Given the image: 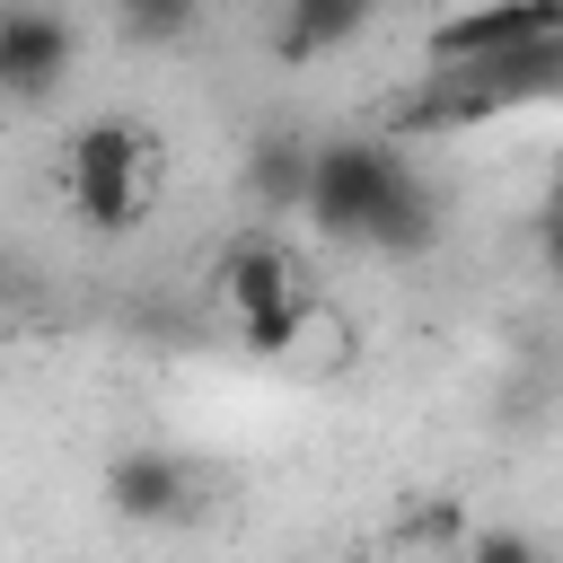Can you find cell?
Wrapping results in <instances>:
<instances>
[{"instance_id": "cell-1", "label": "cell", "mask_w": 563, "mask_h": 563, "mask_svg": "<svg viewBox=\"0 0 563 563\" xmlns=\"http://www.w3.org/2000/svg\"><path fill=\"white\" fill-rule=\"evenodd\" d=\"M413 185L405 150L387 141H317L308 150V194L299 211L317 220V238H343V246H369V229L387 220V202Z\"/></svg>"}, {"instance_id": "cell-2", "label": "cell", "mask_w": 563, "mask_h": 563, "mask_svg": "<svg viewBox=\"0 0 563 563\" xmlns=\"http://www.w3.org/2000/svg\"><path fill=\"white\" fill-rule=\"evenodd\" d=\"M62 185H70L79 229L123 238V229L141 220V123H123V114L79 123L70 150H62Z\"/></svg>"}, {"instance_id": "cell-3", "label": "cell", "mask_w": 563, "mask_h": 563, "mask_svg": "<svg viewBox=\"0 0 563 563\" xmlns=\"http://www.w3.org/2000/svg\"><path fill=\"white\" fill-rule=\"evenodd\" d=\"M563 35V0H484V9H457L422 35V53L440 70H466V62H493V53H519V44H554Z\"/></svg>"}, {"instance_id": "cell-4", "label": "cell", "mask_w": 563, "mask_h": 563, "mask_svg": "<svg viewBox=\"0 0 563 563\" xmlns=\"http://www.w3.org/2000/svg\"><path fill=\"white\" fill-rule=\"evenodd\" d=\"M70 53H79V35H70L62 9H44V0L0 9V97L44 106V97L70 79Z\"/></svg>"}, {"instance_id": "cell-5", "label": "cell", "mask_w": 563, "mask_h": 563, "mask_svg": "<svg viewBox=\"0 0 563 563\" xmlns=\"http://www.w3.org/2000/svg\"><path fill=\"white\" fill-rule=\"evenodd\" d=\"M106 510H114V519H141V528L185 519V510H194V466H185L176 449H123V457L106 466Z\"/></svg>"}, {"instance_id": "cell-6", "label": "cell", "mask_w": 563, "mask_h": 563, "mask_svg": "<svg viewBox=\"0 0 563 563\" xmlns=\"http://www.w3.org/2000/svg\"><path fill=\"white\" fill-rule=\"evenodd\" d=\"M211 282H220V299H229L238 317H264V308H282V299H299V290H308L282 238H238V246L220 255V273H211Z\"/></svg>"}, {"instance_id": "cell-7", "label": "cell", "mask_w": 563, "mask_h": 563, "mask_svg": "<svg viewBox=\"0 0 563 563\" xmlns=\"http://www.w3.org/2000/svg\"><path fill=\"white\" fill-rule=\"evenodd\" d=\"M361 26H369V0H282L273 53L299 70V62H325V53H343Z\"/></svg>"}, {"instance_id": "cell-8", "label": "cell", "mask_w": 563, "mask_h": 563, "mask_svg": "<svg viewBox=\"0 0 563 563\" xmlns=\"http://www.w3.org/2000/svg\"><path fill=\"white\" fill-rule=\"evenodd\" d=\"M308 150H317V141H299V132H264L255 158H246V194H255L264 211H299V194H308Z\"/></svg>"}, {"instance_id": "cell-9", "label": "cell", "mask_w": 563, "mask_h": 563, "mask_svg": "<svg viewBox=\"0 0 563 563\" xmlns=\"http://www.w3.org/2000/svg\"><path fill=\"white\" fill-rule=\"evenodd\" d=\"M299 334H308V290H299V299H282V308H264V317H238V343H246V352H264V361L299 352Z\"/></svg>"}, {"instance_id": "cell-10", "label": "cell", "mask_w": 563, "mask_h": 563, "mask_svg": "<svg viewBox=\"0 0 563 563\" xmlns=\"http://www.w3.org/2000/svg\"><path fill=\"white\" fill-rule=\"evenodd\" d=\"M194 9H202V0H114L123 35H141V44H167V35H185V26H194Z\"/></svg>"}, {"instance_id": "cell-11", "label": "cell", "mask_w": 563, "mask_h": 563, "mask_svg": "<svg viewBox=\"0 0 563 563\" xmlns=\"http://www.w3.org/2000/svg\"><path fill=\"white\" fill-rule=\"evenodd\" d=\"M466 563H545V545L528 528H475L466 537Z\"/></svg>"}]
</instances>
